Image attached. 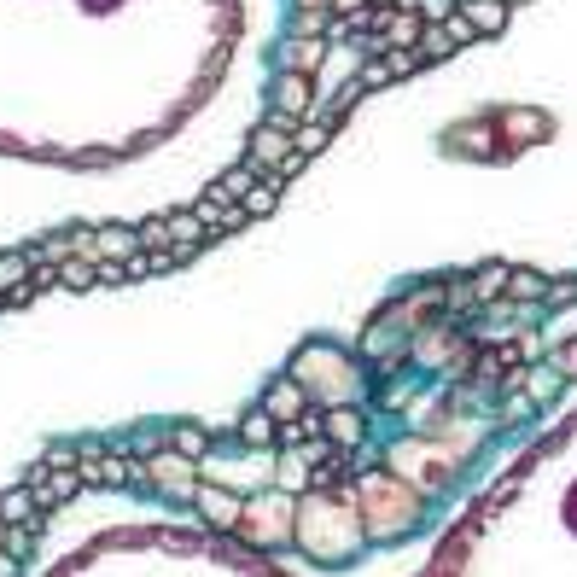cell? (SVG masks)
<instances>
[{"label": "cell", "instance_id": "cell-22", "mask_svg": "<svg viewBox=\"0 0 577 577\" xmlns=\"http://www.w3.org/2000/svg\"><path fill=\"white\" fill-rule=\"evenodd\" d=\"M414 65H420V53H414V47H408V53H403V47H391V53H385V70H391V76H408Z\"/></svg>", "mask_w": 577, "mask_h": 577}, {"label": "cell", "instance_id": "cell-8", "mask_svg": "<svg viewBox=\"0 0 577 577\" xmlns=\"http://www.w3.org/2000/svg\"><path fill=\"white\" fill-rule=\"evenodd\" d=\"M274 105H280V117H286V111H298V117H304V111H309V82H304V76H280Z\"/></svg>", "mask_w": 577, "mask_h": 577}, {"label": "cell", "instance_id": "cell-19", "mask_svg": "<svg viewBox=\"0 0 577 577\" xmlns=\"http://www.w3.org/2000/svg\"><path fill=\"white\" fill-rule=\"evenodd\" d=\"M135 239H140V251H152V245H158V251H170V222H146Z\"/></svg>", "mask_w": 577, "mask_h": 577}, {"label": "cell", "instance_id": "cell-17", "mask_svg": "<svg viewBox=\"0 0 577 577\" xmlns=\"http://www.w3.org/2000/svg\"><path fill=\"white\" fill-rule=\"evenodd\" d=\"M449 53H455V41H449V35H443L438 24L420 35V59H449Z\"/></svg>", "mask_w": 577, "mask_h": 577}, {"label": "cell", "instance_id": "cell-12", "mask_svg": "<svg viewBox=\"0 0 577 577\" xmlns=\"http://www.w3.org/2000/svg\"><path fill=\"white\" fill-rule=\"evenodd\" d=\"M420 35H426V30H420V18L397 12V18H391V30H385V53H391V47H403V53H408V47H414Z\"/></svg>", "mask_w": 577, "mask_h": 577}, {"label": "cell", "instance_id": "cell-1", "mask_svg": "<svg viewBox=\"0 0 577 577\" xmlns=\"http://www.w3.org/2000/svg\"><path fill=\"white\" fill-rule=\"evenodd\" d=\"M286 158H292V123L274 111L269 123H263V135L251 140V164H257V170H274V164H286Z\"/></svg>", "mask_w": 577, "mask_h": 577}, {"label": "cell", "instance_id": "cell-27", "mask_svg": "<svg viewBox=\"0 0 577 577\" xmlns=\"http://www.w3.org/2000/svg\"><path fill=\"white\" fill-rule=\"evenodd\" d=\"M327 426H333V438H356V414H333V420H327Z\"/></svg>", "mask_w": 577, "mask_h": 577}, {"label": "cell", "instance_id": "cell-32", "mask_svg": "<svg viewBox=\"0 0 577 577\" xmlns=\"http://www.w3.org/2000/svg\"><path fill=\"white\" fill-rule=\"evenodd\" d=\"M333 6H362V0H333Z\"/></svg>", "mask_w": 577, "mask_h": 577}, {"label": "cell", "instance_id": "cell-25", "mask_svg": "<svg viewBox=\"0 0 577 577\" xmlns=\"http://www.w3.org/2000/svg\"><path fill=\"white\" fill-rule=\"evenodd\" d=\"M438 30L449 35V41H455V47H461V41H473V35H478L473 24H467V18H461V12H455V18H449V24H438Z\"/></svg>", "mask_w": 577, "mask_h": 577}, {"label": "cell", "instance_id": "cell-3", "mask_svg": "<svg viewBox=\"0 0 577 577\" xmlns=\"http://www.w3.org/2000/svg\"><path fill=\"white\" fill-rule=\"evenodd\" d=\"M321 59H327V41H315V35H309V41H286V47H280V65L292 70V76H309Z\"/></svg>", "mask_w": 577, "mask_h": 577}, {"label": "cell", "instance_id": "cell-2", "mask_svg": "<svg viewBox=\"0 0 577 577\" xmlns=\"http://www.w3.org/2000/svg\"><path fill=\"white\" fill-rule=\"evenodd\" d=\"M263 414L269 420H298L304 414V385L298 379H274L269 391H263Z\"/></svg>", "mask_w": 577, "mask_h": 577}, {"label": "cell", "instance_id": "cell-26", "mask_svg": "<svg viewBox=\"0 0 577 577\" xmlns=\"http://www.w3.org/2000/svg\"><path fill=\"white\" fill-rule=\"evenodd\" d=\"M251 216H245V204H222V228L216 234H234V228H245Z\"/></svg>", "mask_w": 577, "mask_h": 577}, {"label": "cell", "instance_id": "cell-18", "mask_svg": "<svg viewBox=\"0 0 577 577\" xmlns=\"http://www.w3.org/2000/svg\"><path fill=\"white\" fill-rule=\"evenodd\" d=\"M548 309H566V304H577V274H566V280H548V298H543Z\"/></svg>", "mask_w": 577, "mask_h": 577}, {"label": "cell", "instance_id": "cell-14", "mask_svg": "<svg viewBox=\"0 0 577 577\" xmlns=\"http://www.w3.org/2000/svg\"><path fill=\"white\" fill-rule=\"evenodd\" d=\"M508 280H513L508 263H490V269L473 274V292H478V298H496V292H508Z\"/></svg>", "mask_w": 577, "mask_h": 577}, {"label": "cell", "instance_id": "cell-10", "mask_svg": "<svg viewBox=\"0 0 577 577\" xmlns=\"http://www.w3.org/2000/svg\"><path fill=\"white\" fill-rule=\"evenodd\" d=\"M274 199H280V181H274V175H263V181H257V187H251L239 204H245V216H269Z\"/></svg>", "mask_w": 577, "mask_h": 577}, {"label": "cell", "instance_id": "cell-9", "mask_svg": "<svg viewBox=\"0 0 577 577\" xmlns=\"http://www.w3.org/2000/svg\"><path fill=\"white\" fill-rule=\"evenodd\" d=\"M94 280H100V263H82V257L59 263V286H70V292H88Z\"/></svg>", "mask_w": 577, "mask_h": 577}, {"label": "cell", "instance_id": "cell-28", "mask_svg": "<svg viewBox=\"0 0 577 577\" xmlns=\"http://www.w3.org/2000/svg\"><path fill=\"white\" fill-rule=\"evenodd\" d=\"M385 76H391V70H385V65H368V70H362V88H379Z\"/></svg>", "mask_w": 577, "mask_h": 577}, {"label": "cell", "instance_id": "cell-6", "mask_svg": "<svg viewBox=\"0 0 577 577\" xmlns=\"http://www.w3.org/2000/svg\"><path fill=\"white\" fill-rule=\"evenodd\" d=\"M204 234H210V228H204V222L193 216V210L170 216V251H175V257H193V245H199Z\"/></svg>", "mask_w": 577, "mask_h": 577}, {"label": "cell", "instance_id": "cell-4", "mask_svg": "<svg viewBox=\"0 0 577 577\" xmlns=\"http://www.w3.org/2000/svg\"><path fill=\"white\" fill-rule=\"evenodd\" d=\"M461 18H467L473 30H484V35H502V24H508V0H467Z\"/></svg>", "mask_w": 577, "mask_h": 577}, {"label": "cell", "instance_id": "cell-31", "mask_svg": "<svg viewBox=\"0 0 577 577\" xmlns=\"http://www.w3.org/2000/svg\"><path fill=\"white\" fill-rule=\"evenodd\" d=\"M298 6H309V12H315V6H327V0H298Z\"/></svg>", "mask_w": 577, "mask_h": 577}, {"label": "cell", "instance_id": "cell-30", "mask_svg": "<svg viewBox=\"0 0 577 577\" xmlns=\"http://www.w3.org/2000/svg\"><path fill=\"white\" fill-rule=\"evenodd\" d=\"M6 543H12V525H0V548H6Z\"/></svg>", "mask_w": 577, "mask_h": 577}, {"label": "cell", "instance_id": "cell-24", "mask_svg": "<svg viewBox=\"0 0 577 577\" xmlns=\"http://www.w3.org/2000/svg\"><path fill=\"white\" fill-rule=\"evenodd\" d=\"M420 6V18H432V24H449L455 18V0H414Z\"/></svg>", "mask_w": 577, "mask_h": 577}, {"label": "cell", "instance_id": "cell-16", "mask_svg": "<svg viewBox=\"0 0 577 577\" xmlns=\"http://www.w3.org/2000/svg\"><path fill=\"white\" fill-rule=\"evenodd\" d=\"M239 438L245 443H274V420L269 414H245V420H239Z\"/></svg>", "mask_w": 577, "mask_h": 577}, {"label": "cell", "instance_id": "cell-21", "mask_svg": "<svg viewBox=\"0 0 577 577\" xmlns=\"http://www.w3.org/2000/svg\"><path fill=\"white\" fill-rule=\"evenodd\" d=\"M548 362H554V374H560V379H577V339H572V344H560Z\"/></svg>", "mask_w": 577, "mask_h": 577}, {"label": "cell", "instance_id": "cell-29", "mask_svg": "<svg viewBox=\"0 0 577 577\" xmlns=\"http://www.w3.org/2000/svg\"><path fill=\"white\" fill-rule=\"evenodd\" d=\"M18 572V560H12V554H0V577H12Z\"/></svg>", "mask_w": 577, "mask_h": 577}, {"label": "cell", "instance_id": "cell-15", "mask_svg": "<svg viewBox=\"0 0 577 577\" xmlns=\"http://www.w3.org/2000/svg\"><path fill=\"white\" fill-rule=\"evenodd\" d=\"M502 129H508L513 140H525V135H543V117H537V111H502Z\"/></svg>", "mask_w": 577, "mask_h": 577}, {"label": "cell", "instance_id": "cell-11", "mask_svg": "<svg viewBox=\"0 0 577 577\" xmlns=\"http://www.w3.org/2000/svg\"><path fill=\"white\" fill-rule=\"evenodd\" d=\"M30 251H12V257H0V292H18L24 280H30Z\"/></svg>", "mask_w": 577, "mask_h": 577}, {"label": "cell", "instance_id": "cell-20", "mask_svg": "<svg viewBox=\"0 0 577 577\" xmlns=\"http://www.w3.org/2000/svg\"><path fill=\"white\" fill-rule=\"evenodd\" d=\"M175 449H181L187 461H193V455H204V432H199V426H175Z\"/></svg>", "mask_w": 577, "mask_h": 577}, {"label": "cell", "instance_id": "cell-33", "mask_svg": "<svg viewBox=\"0 0 577 577\" xmlns=\"http://www.w3.org/2000/svg\"><path fill=\"white\" fill-rule=\"evenodd\" d=\"M508 6H513V0H508Z\"/></svg>", "mask_w": 577, "mask_h": 577}, {"label": "cell", "instance_id": "cell-13", "mask_svg": "<svg viewBox=\"0 0 577 577\" xmlns=\"http://www.w3.org/2000/svg\"><path fill=\"white\" fill-rule=\"evenodd\" d=\"M508 292H513V298H525V304H543V298H548V280H543V274H531V269H513Z\"/></svg>", "mask_w": 577, "mask_h": 577}, {"label": "cell", "instance_id": "cell-5", "mask_svg": "<svg viewBox=\"0 0 577 577\" xmlns=\"http://www.w3.org/2000/svg\"><path fill=\"white\" fill-rule=\"evenodd\" d=\"M35 519H41V508H35V490H12V496L0 502V525H18V531H35Z\"/></svg>", "mask_w": 577, "mask_h": 577}, {"label": "cell", "instance_id": "cell-23", "mask_svg": "<svg viewBox=\"0 0 577 577\" xmlns=\"http://www.w3.org/2000/svg\"><path fill=\"white\" fill-rule=\"evenodd\" d=\"M525 385H531V397L543 403V397H554V391H560V374H554V368H548V374H525Z\"/></svg>", "mask_w": 577, "mask_h": 577}, {"label": "cell", "instance_id": "cell-7", "mask_svg": "<svg viewBox=\"0 0 577 577\" xmlns=\"http://www.w3.org/2000/svg\"><path fill=\"white\" fill-rule=\"evenodd\" d=\"M327 140H333V123H327V117H309V123L292 129V152H298V158H315Z\"/></svg>", "mask_w": 577, "mask_h": 577}]
</instances>
